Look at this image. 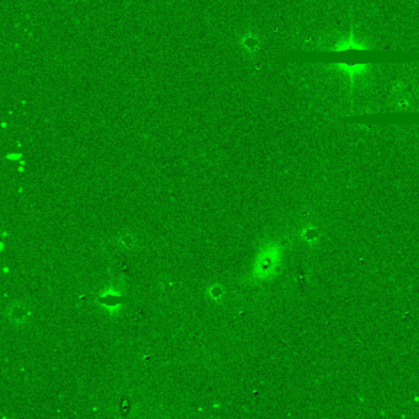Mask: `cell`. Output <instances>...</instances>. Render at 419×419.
Wrapping results in <instances>:
<instances>
[{
    "label": "cell",
    "instance_id": "cell-1",
    "mask_svg": "<svg viewBox=\"0 0 419 419\" xmlns=\"http://www.w3.org/2000/svg\"><path fill=\"white\" fill-rule=\"evenodd\" d=\"M336 67H338L342 73L348 75V77L353 82L355 76L360 75L362 73H364L368 69L369 65L368 64H348V63H337Z\"/></svg>",
    "mask_w": 419,
    "mask_h": 419
},
{
    "label": "cell",
    "instance_id": "cell-2",
    "mask_svg": "<svg viewBox=\"0 0 419 419\" xmlns=\"http://www.w3.org/2000/svg\"><path fill=\"white\" fill-rule=\"evenodd\" d=\"M365 46L359 43L353 37V33H350V37L346 41H338L334 46V51H349V49H364Z\"/></svg>",
    "mask_w": 419,
    "mask_h": 419
}]
</instances>
